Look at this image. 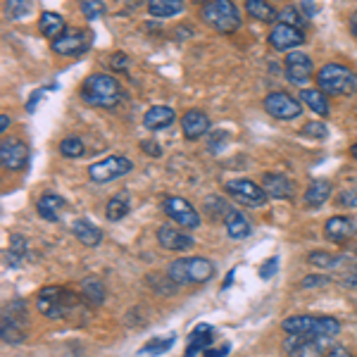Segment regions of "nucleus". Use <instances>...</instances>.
I'll return each mask as SVG.
<instances>
[{"label":"nucleus","instance_id":"79ce46f5","mask_svg":"<svg viewBox=\"0 0 357 357\" xmlns=\"http://www.w3.org/2000/svg\"><path fill=\"white\" fill-rule=\"evenodd\" d=\"M338 203L345 207H357V188H345L338 193Z\"/></svg>","mask_w":357,"mask_h":357},{"label":"nucleus","instance_id":"f8f14e48","mask_svg":"<svg viewBox=\"0 0 357 357\" xmlns=\"http://www.w3.org/2000/svg\"><path fill=\"white\" fill-rule=\"evenodd\" d=\"M286 79H289L291 84H307L310 79H312V60H310V55L301 53V50H293L286 57Z\"/></svg>","mask_w":357,"mask_h":357},{"label":"nucleus","instance_id":"c9c22d12","mask_svg":"<svg viewBox=\"0 0 357 357\" xmlns=\"http://www.w3.org/2000/svg\"><path fill=\"white\" fill-rule=\"evenodd\" d=\"M82 13L86 20H98V17L105 15V3L102 0H82Z\"/></svg>","mask_w":357,"mask_h":357},{"label":"nucleus","instance_id":"f3484780","mask_svg":"<svg viewBox=\"0 0 357 357\" xmlns=\"http://www.w3.org/2000/svg\"><path fill=\"white\" fill-rule=\"evenodd\" d=\"M326 238L333 241V243H345L350 236L355 234V222L350 217H331L324 227Z\"/></svg>","mask_w":357,"mask_h":357},{"label":"nucleus","instance_id":"2eb2a0df","mask_svg":"<svg viewBox=\"0 0 357 357\" xmlns=\"http://www.w3.org/2000/svg\"><path fill=\"white\" fill-rule=\"evenodd\" d=\"M286 350L293 357H324V345H321V341L307 336H289L286 338Z\"/></svg>","mask_w":357,"mask_h":357},{"label":"nucleus","instance_id":"473e14b6","mask_svg":"<svg viewBox=\"0 0 357 357\" xmlns=\"http://www.w3.org/2000/svg\"><path fill=\"white\" fill-rule=\"evenodd\" d=\"M174 341H176V336L174 333H169V336H165V338H153V341H148L146 345L141 348V355H162V353H167V350L174 345Z\"/></svg>","mask_w":357,"mask_h":357},{"label":"nucleus","instance_id":"f257e3e1","mask_svg":"<svg viewBox=\"0 0 357 357\" xmlns=\"http://www.w3.org/2000/svg\"><path fill=\"white\" fill-rule=\"evenodd\" d=\"M82 98L93 107H114L122 100V86L110 74H91L82 86Z\"/></svg>","mask_w":357,"mask_h":357},{"label":"nucleus","instance_id":"ea45409f","mask_svg":"<svg viewBox=\"0 0 357 357\" xmlns=\"http://www.w3.org/2000/svg\"><path fill=\"white\" fill-rule=\"evenodd\" d=\"M303 134L305 136H314V138H326V126L321 124V122H310V124H305L303 126Z\"/></svg>","mask_w":357,"mask_h":357},{"label":"nucleus","instance_id":"a878e982","mask_svg":"<svg viewBox=\"0 0 357 357\" xmlns=\"http://www.w3.org/2000/svg\"><path fill=\"white\" fill-rule=\"evenodd\" d=\"M26 255H29V243H26V238L24 236H20V234H15L13 238H10V248H8V255H5V262H8V267H22L26 260Z\"/></svg>","mask_w":357,"mask_h":357},{"label":"nucleus","instance_id":"39448f33","mask_svg":"<svg viewBox=\"0 0 357 357\" xmlns=\"http://www.w3.org/2000/svg\"><path fill=\"white\" fill-rule=\"evenodd\" d=\"M74 305V296L65 289H57V286H50V289H43L36 298V307L38 312L45 314L48 319H62L69 307Z\"/></svg>","mask_w":357,"mask_h":357},{"label":"nucleus","instance_id":"aec40b11","mask_svg":"<svg viewBox=\"0 0 357 357\" xmlns=\"http://www.w3.org/2000/svg\"><path fill=\"white\" fill-rule=\"evenodd\" d=\"M212 326L210 324H198L195 329L191 331V336H188V345H186V355L183 357H193L198 355L200 350H207L212 343Z\"/></svg>","mask_w":357,"mask_h":357},{"label":"nucleus","instance_id":"de8ad7c7","mask_svg":"<svg viewBox=\"0 0 357 357\" xmlns=\"http://www.w3.org/2000/svg\"><path fill=\"white\" fill-rule=\"evenodd\" d=\"M41 96H43V91H36V93L31 96V100L26 102V110H29V112L36 110V102H38V98H41Z\"/></svg>","mask_w":357,"mask_h":357},{"label":"nucleus","instance_id":"72a5a7b5","mask_svg":"<svg viewBox=\"0 0 357 357\" xmlns=\"http://www.w3.org/2000/svg\"><path fill=\"white\" fill-rule=\"evenodd\" d=\"M60 153L65 155V158H69V160H77V158H82V155L86 153V146H84L82 138L67 136L65 141L60 143Z\"/></svg>","mask_w":357,"mask_h":357},{"label":"nucleus","instance_id":"4be33fe9","mask_svg":"<svg viewBox=\"0 0 357 357\" xmlns=\"http://www.w3.org/2000/svg\"><path fill=\"white\" fill-rule=\"evenodd\" d=\"M329 198H331V183L326 178H314L307 186V191H305V205L314 207V210L324 205Z\"/></svg>","mask_w":357,"mask_h":357},{"label":"nucleus","instance_id":"a19ab883","mask_svg":"<svg viewBox=\"0 0 357 357\" xmlns=\"http://www.w3.org/2000/svg\"><path fill=\"white\" fill-rule=\"evenodd\" d=\"M276 269H279V257H269V260H264L262 262V267H260V276L264 281L267 279H272V276L276 274Z\"/></svg>","mask_w":357,"mask_h":357},{"label":"nucleus","instance_id":"ddd939ff","mask_svg":"<svg viewBox=\"0 0 357 357\" xmlns=\"http://www.w3.org/2000/svg\"><path fill=\"white\" fill-rule=\"evenodd\" d=\"M303 43H305V33H303V29H298V26L281 24L279 22V24L269 31V45H272L274 50H291Z\"/></svg>","mask_w":357,"mask_h":357},{"label":"nucleus","instance_id":"8fccbe9b","mask_svg":"<svg viewBox=\"0 0 357 357\" xmlns=\"http://www.w3.org/2000/svg\"><path fill=\"white\" fill-rule=\"evenodd\" d=\"M10 126V117L8 114H3V117H0V131H5Z\"/></svg>","mask_w":357,"mask_h":357},{"label":"nucleus","instance_id":"5701e85b","mask_svg":"<svg viewBox=\"0 0 357 357\" xmlns=\"http://www.w3.org/2000/svg\"><path fill=\"white\" fill-rule=\"evenodd\" d=\"M262 188L267 198H291V181L284 174H264Z\"/></svg>","mask_w":357,"mask_h":357},{"label":"nucleus","instance_id":"423d86ee","mask_svg":"<svg viewBox=\"0 0 357 357\" xmlns=\"http://www.w3.org/2000/svg\"><path fill=\"white\" fill-rule=\"evenodd\" d=\"M131 169H134V165H131L129 158H124V155H110V158L98 160V162L89 167V178L96 183H107L129 174Z\"/></svg>","mask_w":357,"mask_h":357},{"label":"nucleus","instance_id":"1a4fd4ad","mask_svg":"<svg viewBox=\"0 0 357 357\" xmlns=\"http://www.w3.org/2000/svg\"><path fill=\"white\" fill-rule=\"evenodd\" d=\"M162 210L167 212V217H172L176 224H181V229H198L200 227L198 210H195V207L188 203L186 198L169 195V198H165Z\"/></svg>","mask_w":357,"mask_h":357},{"label":"nucleus","instance_id":"6e6552de","mask_svg":"<svg viewBox=\"0 0 357 357\" xmlns=\"http://www.w3.org/2000/svg\"><path fill=\"white\" fill-rule=\"evenodd\" d=\"M264 110L274 119H296L301 117L303 105L286 91H274V93L264 98Z\"/></svg>","mask_w":357,"mask_h":357},{"label":"nucleus","instance_id":"bb28decb","mask_svg":"<svg viewBox=\"0 0 357 357\" xmlns=\"http://www.w3.org/2000/svg\"><path fill=\"white\" fill-rule=\"evenodd\" d=\"M38 26H41V33L45 38H50V41H55V38H60L62 33L67 31V24L65 20H62L57 13H43L41 20H38Z\"/></svg>","mask_w":357,"mask_h":357},{"label":"nucleus","instance_id":"b1692460","mask_svg":"<svg viewBox=\"0 0 357 357\" xmlns=\"http://www.w3.org/2000/svg\"><path fill=\"white\" fill-rule=\"evenodd\" d=\"M314 321H317V317H307V314L289 317V319H284L281 329L289 333V336H307V338H312Z\"/></svg>","mask_w":357,"mask_h":357},{"label":"nucleus","instance_id":"2f4dec72","mask_svg":"<svg viewBox=\"0 0 357 357\" xmlns=\"http://www.w3.org/2000/svg\"><path fill=\"white\" fill-rule=\"evenodd\" d=\"M3 341L5 343H20L24 341V324H17L15 317L3 314Z\"/></svg>","mask_w":357,"mask_h":357},{"label":"nucleus","instance_id":"6ab92c4d","mask_svg":"<svg viewBox=\"0 0 357 357\" xmlns=\"http://www.w3.org/2000/svg\"><path fill=\"white\" fill-rule=\"evenodd\" d=\"M176 119V114L172 107L167 105H153L151 110L146 112V117H143V126L151 131H160V129H167L172 122Z\"/></svg>","mask_w":357,"mask_h":357},{"label":"nucleus","instance_id":"f704fd0d","mask_svg":"<svg viewBox=\"0 0 357 357\" xmlns=\"http://www.w3.org/2000/svg\"><path fill=\"white\" fill-rule=\"evenodd\" d=\"M31 13V0H5V15L10 20H22Z\"/></svg>","mask_w":357,"mask_h":357},{"label":"nucleus","instance_id":"49530a36","mask_svg":"<svg viewBox=\"0 0 357 357\" xmlns=\"http://www.w3.org/2000/svg\"><path fill=\"white\" fill-rule=\"evenodd\" d=\"M126 62H129V57L122 55V53H117V55H112V69H126Z\"/></svg>","mask_w":357,"mask_h":357},{"label":"nucleus","instance_id":"a211bd4d","mask_svg":"<svg viewBox=\"0 0 357 357\" xmlns=\"http://www.w3.org/2000/svg\"><path fill=\"white\" fill-rule=\"evenodd\" d=\"M65 207H67L65 198H60L57 193H43L41 198H38V203H36V212L43 217V220L57 222Z\"/></svg>","mask_w":357,"mask_h":357},{"label":"nucleus","instance_id":"20e7f679","mask_svg":"<svg viewBox=\"0 0 357 357\" xmlns=\"http://www.w3.org/2000/svg\"><path fill=\"white\" fill-rule=\"evenodd\" d=\"M203 20L222 33H231L241 26V13L234 0H207L203 3Z\"/></svg>","mask_w":357,"mask_h":357},{"label":"nucleus","instance_id":"e433bc0d","mask_svg":"<svg viewBox=\"0 0 357 357\" xmlns=\"http://www.w3.org/2000/svg\"><path fill=\"white\" fill-rule=\"evenodd\" d=\"M338 260H341V257L331 255V252H324V250L312 252V255H310V262H312L314 267H319V269H333L338 264Z\"/></svg>","mask_w":357,"mask_h":357},{"label":"nucleus","instance_id":"c03bdc74","mask_svg":"<svg viewBox=\"0 0 357 357\" xmlns=\"http://www.w3.org/2000/svg\"><path fill=\"white\" fill-rule=\"evenodd\" d=\"M229 348H231L229 343H224L222 348H207L205 353H203V357H224V355L229 353Z\"/></svg>","mask_w":357,"mask_h":357},{"label":"nucleus","instance_id":"f03ea898","mask_svg":"<svg viewBox=\"0 0 357 357\" xmlns=\"http://www.w3.org/2000/svg\"><path fill=\"white\" fill-rule=\"evenodd\" d=\"M167 276L178 286L205 284L215 276V264L205 260V257H181V260H174L169 264Z\"/></svg>","mask_w":357,"mask_h":357},{"label":"nucleus","instance_id":"603ef678","mask_svg":"<svg viewBox=\"0 0 357 357\" xmlns=\"http://www.w3.org/2000/svg\"><path fill=\"white\" fill-rule=\"evenodd\" d=\"M234 269H231V272H229V276H227V281H224V289H229V286H231V281H234Z\"/></svg>","mask_w":357,"mask_h":357},{"label":"nucleus","instance_id":"9b49d317","mask_svg":"<svg viewBox=\"0 0 357 357\" xmlns=\"http://www.w3.org/2000/svg\"><path fill=\"white\" fill-rule=\"evenodd\" d=\"M0 160L10 172H20L29 165V146L20 138H5L0 143Z\"/></svg>","mask_w":357,"mask_h":357},{"label":"nucleus","instance_id":"4468645a","mask_svg":"<svg viewBox=\"0 0 357 357\" xmlns=\"http://www.w3.org/2000/svg\"><path fill=\"white\" fill-rule=\"evenodd\" d=\"M181 129L186 141H198L200 136H205L210 131V117L200 110H188L181 117Z\"/></svg>","mask_w":357,"mask_h":357},{"label":"nucleus","instance_id":"dca6fc26","mask_svg":"<svg viewBox=\"0 0 357 357\" xmlns=\"http://www.w3.org/2000/svg\"><path fill=\"white\" fill-rule=\"evenodd\" d=\"M158 243L165 248V250H188L193 245V238L188 234H183L181 229L176 227H160L158 229Z\"/></svg>","mask_w":357,"mask_h":357},{"label":"nucleus","instance_id":"9d476101","mask_svg":"<svg viewBox=\"0 0 357 357\" xmlns=\"http://www.w3.org/2000/svg\"><path fill=\"white\" fill-rule=\"evenodd\" d=\"M89 48H91V36L86 31H79V29H67L60 38L53 41V50L57 55H65V57L84 55Z\"/></svg>","mask_w":357,"mask_h":357},{"label":"nucleus","instance_id":"3c124183","mask_svg":"<svg viewBox=\"0 0 357 357\" xmlns=\"http://www.w3.org/2000/svg\"><path fill=\"white\" fill-rule=\"evenodd\" d=\"M350 31H353L355 36H357V13H355L353 17H350Z\"/></svg>","mask_w":357,"mask_h":357},{"label":"nucleus","instance_id":"4c0bfd02","mask_svg":"<svg viewBox=\"0 0 357 357\" xmlns=\"http://www.w3.org/2000/svg\"><path fill=\"white\" fill-rule=\"evenodd\" d=\"M279 22H281V24L298 26V29H303V24H305L301 13H298V8H286V10H281V13H279Z\"/></svg>","mask_w":357,"mask_h":357},{"label":"nucleus","instance_id":"37998d69","mask_svg":"<svg viewBox=\"0 0 357 357\" xmlns=\"http://www.w3.org/2000/svg\"><path fill=\"white\" fill-rule=\"evenodd\" d=\"M326 281H329L326 276H305L303 286H305V289H312V286H324Z\"/></svg>","mask_w":357,"mask_h":357},{"label":"nucleus","instance_id":"0eeeda50","mask_svg":"<svg viewBox=\"0 0 357 357\" xmlns=\"http://www.w3.org/2000/svg\"><path fill=\"white\" fill-rule=\"evenodd\" d=\"M227 193L231 195L236 203L245 205V207H262L267 203V193H264L262 186H257L250 178H231L227 181Z\"/></svg>","mask_w":357,"mask_h":357},{"label":"nucleus","instance_id":"7c9ffc66","mask_svg":"<svg viewBox=\"0 0 357 357\" xmlns=\"http://www.w3.org/2000/svg\"><path fill=\"white\" fill-rule=\"evenodd\" d=\"M105 215L110 222H119L129 215V195L126 193H117L114 198H110V203L105 207Z\"/></svg>","mask_w":357,"mask_h":357},{"label":"nucleus","instance_id":"393cba45","mask_svg":"<svg viewBox=\"0 0 357 357\" xmlns=\"http://www.w3.org/2000/svg\"><path fill=\"white\" fill-rule=\"evenodd\" d=\"M72 231L77 236L79 243H84L86 248H96V245H100V241H102V231L96 227V224H91L89 220H79L74 224Z\"/></svg>","mask_w":357,"mask_h":357},{"label":"nucleus","instance_id":"7ed1b4c3","mask_svg":"<svg viewBox=\"0 0 357 357\" xmlns=\"http://www.w3.org/2000/svg\"><path fill=\"white\" fill-rule=\"evenodd\" d=\"M317 84L324 93L329 96H345L357 91V74L350 72L348 67L329 62L317 72Z\"/></svg>","mask_w":357,"mask_h":357},{"label":"nucleus","instance_id":"09e8293b","mask_svg":"<svg viewBox=\"0 0 357 357\" xmlns=\"http://www.w3.org/2000/svg\"><path fill=\"white\" fill-rule=\"evenodd\" d=\"M141 148H143V151H148V153H153V155H160V153H162L160 148L151 146V143H141Z\"/></svg>","mask_w":357,"mask_h":357},{"label":"nucleus","instance_id":"864d4df0","mask_svg":"<svg viewBox=\"0 0 357 357\" xmlns=\"http://www.w3.org/2000/svg\"><path fill=\"white\" fill-rule=\"evenodd\" d=\"M350 155H353V158L357 160V143H355V146H353V148H350Z\"/></svg>","mask_w":357,"mask_h":357},{"label":"nucleus","instance_id":"58836bf2","mask_svg":"<svg viewBox=\"0 0 357 357\" xmlns=\"http://www.w3.org/2000/svg\"><path fill=\"white\" fill-rule=\"evenodd\" d=\"M84 291H86V296H89L96 305H100L102 301H105V289H102V286L98 284V281H86Z\"/></svg>","mask_w":357,"mask_h":357},{"label":"nucleus","instance_id":"c756f323","mask_svg":"<svg viewBox=\"0 0 357 357\" xmlns=\"http://www.w3.org/2000/svg\"><path fill=\"white\" fill-rule=\"evenodd\" d=\"M245 13L257 22H274L276 20V10L267 0H245Z\"/></svg>","mask_w":357,"mask_h":357},{"label":"nucleus","instance_id":"cd10ccee","mask_svg":"<svg viewBox=\"0 0 357 357\" xmlns=\"http://www.w3.org/2000/svg\"><path fill=\"white\" fill-rule=\"evenodd\" d=\"M301 100L307 102V107L319 117H326L329 114V98L321 89H305L301 93Z\"/></svg>","mask_w":357,"mask_h":357},{"label":"nucleus","instance_id":"a18cd8bd","mask_svg":"<svg viewBox=\"0 0 357 357\" xmlns=\"http://www.w3.org/2000/svg\"><path fill=\"white\" fill-rule=\"evenodd\" d=\"M326 357H353V355H350L348 348H343V345H331Z\"/></svg>","mask_w":357,"mask_h":357},{"label":"nucleus","instance_id":"412c9836","mask_svg":"<svg viewBox=\"0 0 357 357\" xmlns=\"http://www.w3.org/2000/svg\"><path fill=\"white\" fill-rule=\"evenodd\" d=\"M224 227H227V234L231 236V238H236V241L248 238L250 231H252L250 222H248L238 210H229L227 215H224Z\"/></svg>","mask_w":357,"mask_h":357},{"label":"nucleus","instance_id":"c85d7f7f","mask_svg":"<svg viewBox=\"0 0 357 357\" xmlns=\"http://www.w3.org/2000/svg\"><path fill=\"white\" fill-rule=\"evenodd\" d=\"M183 10V0H148V13L153 17H174Z\"/></svg>","mask_w":357,"mask_h":357}]
</instances>
